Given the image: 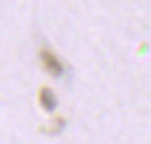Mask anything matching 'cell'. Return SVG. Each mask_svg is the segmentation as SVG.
Returning a JSON list of instances; mask_svg holds the SVG:
<instances>
[{"label":"cell","instance_id":"6da1fadb","mask_svg":"<svg viewBox=\"0 0 151 144\" xmlns=\"http://www.w3.org/2000/svg\"><path fill=\"white\" fill-rule=\"evenodd\" d=\"M41 58H42V63L44 66H46V70L50 73L52 76H55V78H60V76L63 75V65L60 63V60L55 57V53L50 52V50L47 49H42L41 50Z\"/></svg>","mask_w":151,"mask_h":144},{"label":"cell","instance_id":"7a4b0ae2","mask_svg":"<svg viewBox=\"0 0 151 144\" xmlns=\"http://www.w3.org/2000/svg\"><path fill=\"white\" fill-rule=\"evenodd\" d=\"M39 101H41V105H42L47 112H54V110H55V107H57V104H59L55 92H54L50 88H42V89H41Z\"/></svg>","mask_w":151,"mask_h":144}]
</instances>
